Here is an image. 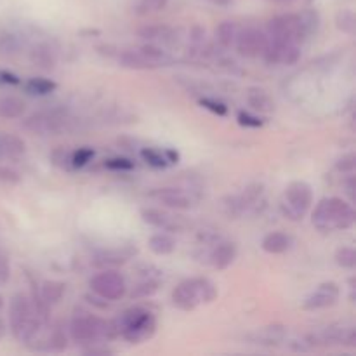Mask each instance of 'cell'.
Instances as JSON below:
<instances>
[{
    "label": "cell",
    "mask_w": 356,
    "mask_h": 356,
    "mask_svg": "<svg viewBox=\"0 0 356 356\" xmlns=\"http://www.w3.org/2000/svg\"><path fill=\"white\" fill-rule=\"evenodd\" d=\"M287 339V329L284 325H270L250 334V341L259 346H278Z\"/></svg>",
    "instance_id": "obj_17"
},
{
    "label": "cell",
    "mask_w": 356,
    "mask_h": 356,
    "mask_svg": "<svg viewBox=\"0 0 356 356\" xmlns=\"http://www.w3.org/2000/svg\"><path fill=\"white\" fill-rule=\"evenodd\" d=\"M3 308V299H2V296H0V309Z\"/></svg>",
    "instance_id": "obj_50"
},
{
    "label": "cell",
    "mask_w": 356,
    "mask_h": 356,
    "mask_svg": "<svg viewBox=\"0 0 356 356\" xmlns=\"http://www.w3.org/2000/svg\"><path fill=\"white\" fill-rule=\"evenodd\" d=\"M10 278V266L6 254L0 250V285H6Z\"/></svg>",
    "instance_id": "obj_43"
},
{
    "label": "cell",
    "mask_w": 356,
    "mask_h": 356,
    "mask_svg": "<svg viewBox=\"0 0 356 356\" xmlns=\"http://www.w3.org/2000/svg\"><path fill=\"white\" fill-rule=\"evenodd\" d=\"M268 44V37L257 28H243L236 35V51L240 56H245V58H256V56L263 54L264 47Z\"/></svg>",
    "instance_id": "obj_12"
},
{
    "label": "cell",
    "mask_w": 356,
    "mask_h": 356,
    "mask_svg": "<svg viewBox=\"0 0 356 356\" xmlns=\"http://www.w3.org/2000/svg\"><path fill=\"white\" fill-rule=\"evenodd\" d=\"M56 89H58L56 82L47 79H31L26 83V90L35 96H47V94L54 92Z\"/></svg>",
    "instance_id": "obj_32"
},
{
    "label": "cell",
    "mask_w": 356,
    "mask_h": 356,
    "mask_svg": "<svg viewBox=\"0 0 356 356\" xmlns=\"http://www.w3.org/2000/svg\"><path fill=\"white\" fill-rule=\"evenodd\" d=\"M353 190H355V177L351 176L350 179L346 181V193L350 195L351 200H355V191H353Z\"/></svg>",
    "instance_id": "obj_46"
},
{
    "label": "cell",
    "mask_w": 356,
    "mask_h": 356,
    "mask_svg": "<svg viewBox=\"0 0 356 356\" xmlns=\"http://www.w3.org/2000/svg\"><path fill=\"white\" fill-rule=\"evenodd\" d=\"M139 52H141V54H145L146 58H148L149 61L156 66V68H159V66L167 65V63H170L169 54H167L162 47H159L156 44H153V42H148V44L141 45V47H139Z\"/></svg>",
    "instance_id": "obj_29"
},
{
    "label": "cell",
    "mask_w": 356,
    "mask_h": 356,
    "mask_svg": "<svg viewBox=\"0 0 356 356\" xmlns=\"http://www.w3.org/2000/svg\"><path fill=\"white\" fill-rule=\"evenodd\" d=\"M0 183L2 184H16L19 183V174L9 167H0Z\"/></svg>",
    "instance_id": "obj_42"
},
{
    "label": "cell",
    "mask_w": 356,
    "mask_h": 356,
    "mask_svg": "<svg viewBox=\"0 0 356 356\" xmlns=\"http://www.w3.org/2000/svg\"><path fill=\"white\" fill-rule=\"evenodd\" d=\"M174 35L176 30L167 24H146V26L139 28V37H143L145 40L153 42H174Z\"/></svg>",
    "instance_id": "obj_21"
},
{
    "label": "cell",
    "mask_w": 356,
    "mask_h": 356,
    "mask_svg": "<svg viewBox=\"0 0 356 356\" xmlns=\"http://www.w3.org/2000/svg\"><path fill=\"white\" fill-rule=\"evenodd\" d=\"M149 198L162 204L163 207L174 209V211H188L195 205L193 197L177 188H156V190L149 191Z\"/></svg>",
    "instance_id": "obj_13"
},
{
    "label": "cell",
    "mask_w": 356,
    "mask_h": 356,
    "mask_svg": "<svg viewBox=\"0 0 356 356\" xmlns=\"http://www.w3.org/2000/svg\"><path fill=\"white\" fill-rule=\"evenodd\" d=\"M209 2L216 3V6H229V3H233V0H209Z\"/></svg>",
    "instance_id": "obj_47"
},
{
    "label": "cell",
    "mask_w": 356,
    "mask_h": 356,
    "mask_svg": "<svg viewBox=\"0 0 356 356\" xmlns=\"http://www.w3.org/2000/svg\"><path fill=\"white\" fill-rule=\"evenodd\" d=\"M261 56H263L268 65L291 66L301 59V49H299V44L277 40V38H268V44Z\"/></svg>",
    "instance_id": "obj_11"
},
{
    "label": "cell",
    "mask_w": 356,
    "mask_h": 356,
    "mask_svg": "<svg viewBox=\"0 0 356 356\" xmlns=\"http://www.w3.org/2000/svg\"><path fill=\"white\" fill-rule=\"evenodd\" d=\"M337 170H341V172H353L355 167H356V156L353 153H350V155H344L343 159L337 160L336 163Z\"/></svg>",
    "instance_id": "obj_40"
},
{
    "label": "cell",
    "mask_w": 356,
    "mask_h": 356,
    "mask_svg": "<svg viewBox=\"0 0 356 356\" xmlns=\"http://www.w3.org/2000/svg\"><path fill=\"white\" fill-rule=\"evenodd\" d=\"M218 298V289L209 278L195 277L181 282L172 291V305L181 312H191Z\"/></svg>",
    "instance_id": "obj_5"
},
{
    "label": "cell",
    "mask_w": 356,
    "mask_h": 356,
    "mask_svg": "<svg viewBox=\"0 0 356 356\" xmlns=\"http://www.w3.org/2000/svg\"><path fill=\"white\" fill-rule=\"evenodd\" d=\"M236 256H238V249H236L235 243L222 240V242H216L214 249L209 254V261H211L214 270L221 271L232 266L235 263Z\"/></svg>",
    "instance_id": "obj_16"
},
{
    "label": "cell",
    "mask_w": 356,
    "mask_h": 356,
    "mask_svg": "<svg viewBox=\"0 0 356 356\" xmlns=\"http://www.w3.org/2000/svg\"><path fill=\"white\" fill-rule=\"evenodd\" d=\"M141 159L145 160L148 165L155 167V169H163V167L169 165L165 155H163L162 152H159V149H155V148H143L141 149Z\"/></svg>",
    "instance_id": "obj_33"
},
{
    "label": "cell",
    "mask_w": 356,
    "mask_h": 356,
    "mask_svg": "<svg viewBox=\"0 0 356 356\" xmlns=\"http://www.w3.org/2000/svg\"><path fill=\"white\" fill-rule=\"evenodd\" d=\"M65 291H66V285L63 284V282L47 280V282H44L40 287V299L47 306L58 305V302L61 301Z\"/></svg>",
    "instance_id": "obj_27"
},
{
    "label": "cell",
    "mask_w": 356,
    "mask_h": 356,
    "mask_svg": "<svg viewBox=\"0 0 356 356\" xmlns=\"http://www.w3.org/2000/svg\"><path fill=\"white\" fill-rule=\"evenodd\" d=\"M3 334H6V325H3V322L0 320V337H2Z\"/></svg>",
    "instance_id": "obj_48"
},
{
    "label": "cell",
    "mask_w": 356,
    "mask_h": 356,
    "mask_svg": "<svg viewBox=\"0 0 356 356\" xmlns=\"http://www.w3.org/2000/svg\"><path fill=\"white\" fill-rule=\"evenodd\" d=\"M148 247L156 256H169L176 249V240L167 233H155L153 236H149Z\"/></svg>",
    "instance_id": "obj_24"
},
{
    "label": "cell",
    "mask_w": 356,
    "mask_h": 356,
    "mask_svg": "<svg viewBox=\"0 0 356 356\" xmlns=\"http://www.w3.org/2000/svg\"><path fill=\"white\" fill-rule=\"evenodd\" d=\"M129 257H131V254H122L120 250H101L99 254L94 256L92 264L101 270H113V268L127 263Z\"/></svg>",
    "instance_id": "obj_22"
},
{
    "label": "cell",
    "mask_w": 356,
    "mask_h": 356,
    "mask_svg": "<svg viewBox=\"0 0 356 356\" xmlns=\"http://www.w3.org/2000/svg\"><path fill=\"white\" fill-rule=\"evenodd\" d=\"M44 322H47V318L38 315L33 302L26 296H14L9 306V327L13 336L19 343L30 344V341L33 339Z\"/></svg>",
    "instance_id": "obj_1"
},
{
    "label": "cell",
    "mask_w": 356,
    "mask_h": 356,
    "mask_svg": "<svg viewBox=\"0 0 356 356\" xmlns=\"http://www.w3.org/2000/svg\"><path fill=\"white\" fill-rule=\"evenodd\" d=\"M355 225V211L343 198L330 197L318 202L313 212V226L318 232H344Z\"/></svg>",
    "instance_id": "obj_2"
},
{
    "label": "cell",
    "mask_w": 356,
    "mask_h": 356,
    "mask_svg": "<svg viewBox=\"0 0 356 356\" xmlns=\"http://www.w3.org/2000/svg\"><path fill=\"white\" fill-rule=\"evenodd\" d=\"M273 2H280V3H285V2H292V0H273Z\"/></svg>",
    "instance_id": "obj_49"
},
{
    "label": "cell",
    "mask_w": 356,
    "mask_h": 356,
    "mask_svg": "<svg viewBox=\"0 0 356 356\" xmlns=\"http://www.w3.org/2000/svg\"><path fill=\"white\" fill-rule=\"evenodd\" d=\"M141 218L146 225L153 226V228L163 229V232H181L184 228V222L181 218H174V216L167 214V212L159 211V209H143Z\"/></svg>",
    "instance_id": "obj_15"
},
{
    "label": "cell",
    "mask_w": 356,
    "mask_h": 356,
    "mask_svg": "<svg viewBox=\"0 0 356 356\" xmlns=\"http://www.w3.org/2000/svg\"><path fill=\"white\" fill-rule=\"evenodd\" d=\"M313 204V190L305 181H294L289 184L282 198V214L291 221H299L305 218Z\"/></svg>",
    "instance_id": "obj_6"
},
{
    "label": "cell",
    "mask_w": 356,
    "mask_h": 356,
    "mask_svg": "<svg viewBox=\"0 0 356 356\" xmlns=\"http://www.w3.org/2000/svg\"><path fill=\"white\" fill-rule=\"evenodd\" d=\"M159 285H160L159 278H152V277L145 278V280L139 282L138 285H134V289H132L131 292V298L132 299L149 298V296H153L156 291H159Z\"/></svg>",
    "instance_id": "obj_30"
},
{
    "label": "cell",
    "mask_w": 356,
    "mask_h": 356,
    "mask_svg": "<svg viewBox=\"0 0 356 356\" xmlns=\"http://www.w3.org/2000/svg\"><path fill=\"white\" fill-rule=\"evenodd\" d=\"M238 124L243 125V127L257 129V127H261V125H263V120H261L259 117H254V115L242 111V113H238Z\"/></svg>",
    "instance_id": "obj_41"
},
{
    "label": "cell",
    "mask_w": 356,
    "mask_h": 356,
    "mask_svg": "<svg viewBox=\"0 0 356 356\" xmlns=\"http://www.w3.org/2000/svg\"><path fill=\"white\" fill-rule=\"evenodd\" d=\"M94 159V149L92 148H80L79 152L72 153V165L73 169H82L86 167L90 160Z\"/></svg>",
    "instance_id": "obj_36"
},
{
    "label": "cell",
    "mask_w": 356,
    "mask_h": 356,
    "mask_svg": "<svg viewBox=\"0 0 356 356\" xmlns=\"http://www.w3.org/2000/svg\"><path fill=\"white\" fill-rule=\"evenodd\" d=\"M26 104L16 96L0 97V117L2 118H19L23 117Z\"/></svg>",
    "instance_id": "obj_26"
},
{
    "label": "cell",
    "mask_w": 356,
    "mask_h": 356,
    "mask_svg": "<svg viewBox=\"0 0 356 356\" xmlns=\"http://www.w3.org/2000/svg\"><path fill=\"white\" fill-rule=\"evenodd\" d=\"M240 28L238 24L233 21H222L218 28H216V40L222 49H229L235 45L236 35H238Z\"/></svg>",
    "instance_id": "obj_25"
},
{
    "label": "cell",
    "mask_w": 356,
    "mask_h": 356,
    "mask_svg": "<svg viewBox=\"0 0 356 356\" xmlns=\"http://www.w3.org/2000/svg\"><path fill=\"white\" fill-rule=\"evenodd\" d=\"M247 101H249L250 108L261 111V113H271L275 110V101L263 90H250Z\"/></svg>",
    "instance_id": "obj_28"
},
{
    "label": "cell",
    "mask_w": 356,
    "mask_h": 356,
    "mask_svg": "<svg viewBox=\"0 0 356 356\" xmlns=\"http://www.w3.org/2000/svg\"><path fill=\"white\" fill-rule=\"evenodd\" d=\"M163 155H165L167 162H169V163L179 162V153L174 152V149H165V152H163Z\"/></svg>",
    "instance_id": "obj_45"
},
{
    "label": "cell",
    "mask_w": 356,
    "mask_h": 356,
    "mask_svg": "<svg viewBox=\"0 0 356 356\" xmlns=\"http://www.w3.org/2000/svg\"><path fill=\"white\" fill-rule=\"evenodd\" d=\"M118 336L124 337L131 344H141L152 339L156 330V320L148 309L129 308L118 318L113 320Z\"/></svg>",
    "instance_id": "obj_3"
},
{
    "label": "cell",
    "mask_w": 356,
    "mask_h": 356,
    "mask_svg": "<svg viewBox=\"0 0 356 356\" xmlns=\"http://www.w3.org/2000/svg\"><path fill=\"white\" fill-rule=\"evenodd\" d=\"M17 83H19V79L14 73L0 70V86H17Z\"/></svg>",
    "instance_id": "obj_44"
},
{
    "label": "cell",
    "mask_w": 356,
    "mask_h": 356,
    "mask_svg": "<svg viewBox=\"0 0 356 356\" xmlns=\"http://www.w3.org/2000/svg\"><path fill=\"white\" fill-rule=\"evenodd\" d=\"M72 120L65 111L52 110V111H38V113L30 115L23 122L24 129L38 136H58L63 132L70 131Z\"/></svg>",
    "instance_id": "obj_8"
},
{
    "label": "cell",
    "mask_w": 356,
    "mask_h": 356,
    "mask_svg": "<svg viewBox=\"0 0 356 356\" xmlns=\"http://www.w3.org/2000/svg\"><path fill=\"white\" fill-rule=\"evenodd\" d=\"M104 167L110 170H132L134 169V162L129 159H120V156H117V159H110L104 162Z\"/></svg>",
    "instance_id": "obj_39"
},
{
    "label": "cell",
    "mask_w": 356,
    "mask_h": 356,
    "mask_svg": "<svg viewBox=\"0 0 356 356\" xmlns=\"http://www.w3.org/2000/svg\"><path fill=\"white\" fill-rule=\"evenodd\" d=\"M200 104L204 108H207L209 111H212V113L219 115V117H225V115L228 113V106H226L225 103H221V101L209 99V97H202Z\"/></svg>",
    "instance_id": "obj_37"
},
{
    "label": "cell",
    "mask_w": 356,
    "mask_h": 356,
    "mask_svg": "<svg viewBox=\"0 0 356 356\" xmlns=\"http://www.w3.org/2000/svg\"><path fill=\"white\" fill-rule=\"evenodd\" d=\"M118 61H120V65L124 66V68H129V70L156 68V66L153 65V63L149 61L145 54H141V52H139V49L138 51H124L120 56H118Z\"/></svg>",
    "instance_id": "obj_23"
},
{
    "label": "cell",
    "mask_w": 356,
    "mask_h": 356,
    "mask_svg": "<svg viewBox=\"0 0 356 356\" xmlns=\"http://www.w3.org/2000/svg\"><path fill=\"white\" fill-rule=\"evenodd\" d=\"M259 205H264V188L261 184H250L242 193L226 198L222 202V211L229 218H242L259 211Z\"/></svg>",
    "instance_id": "obj_9"
},
{
    "label": "cell",
    "mask_w": 356,
    "mask_h": 356,
    "mask_svg": "<svg viewBox=\"0 0 356 356\" xmlns=\"http://www.w3.org/2000/svg\"><path fill=\"white\" fill-rule=\"evenodd\" d=\"M336 263L341 268H348V270H353L356 266V250L353 247H343L336 252Z\"/></svg>",
    "instance_id": "obj_34"
},
{
    "label": "cell",
    "mask_w": 356,
    "mask_h": 356,
    "mask_svg": "<svg viewBox=\"0 0 356 356\" xmlns=\"http://www.w3.org/2000/svg\"><path fill=\"white\" fill-rule=\"evenodd\" d=\"M70 336L79 344H103L118 337V332L113 322H108L90 313H82L70 323Z\"/></svg>",
    "instance_id": "obj_4"
},
{
    "label": "cell",
    "mask_w": 356,
    "mask_h": 356,
    "mask_svg": "<svg viewBox=\"0 0 356 356\" xmlns=\"http://www.w3.org/2000/svg\"><path fill=\"white\" fill-rule=\"evenodd\" d=\"M292 243H294V240H292V236L287 235V233L271 232L264 236L263 242H261V247H263L264 252L268 254H284L287 252V250H291Z\"/></svg>",
    "instance_id": "obj_18"
},
{
    "label": "cell",
    "mask_w": 356,
    "mask_h": 356,
    "mask_svg": "<svg viewBox=\"0 0 356 356\" xmlns=\"http://www.w3.org/2000/svg\"><path fill=\"white\" fill-rule=\"evenodd\" d=\"M337 28L346 33H353L355 31V13L351 9H343L337 14Z\"/></svg>",
    "instance_id": "obj_35"
},
{
    "label": "cell",
    "mask_w": 356,
    "mask_h": 356,
    "mask_svg": "<svg viewBox=\"0 0 356 356\" xmlns=\"http://www.w3.org/2000/svg\"><path fill=\"white\" fill-rule=\"evenodd\" d=\"M30 59L35 66L42 70H52L56 66V61H58V56H56V51L49 44H37L30 52Z\"/></svg>",
    "instance_id": "obj_20"
},
{
    "label": "cell",
    "mask_w": 356,
    "mask_h": 356,
    "mask_svg": "<svg viewBox=\"0 0 356 356\" xmlns=\"http://www.w3.org/2000/svg\"><path fill=\"white\" fill-rule=\"evenodd\" d=\"M89 285L90 291L103 301H118L127 292L125 278L115 270H103L101 273L94 275Z\"/></svg>",
    "instance_id": "obj_10"
},
{
    "label": "cell",
    "mask_w": 356,
    "mask_h": 356,
    "mask_svg": "<svg viewBox=\"0 0 356 356\" xmlns=\"http://www.w3.org/2000/svg\"><path fill=\"white\" fill-rule=\"evenodd\" d=\"M268 33H270V38L301 44L308 37L309 31L302 19V14H280L268 21Z\"/></svg>",
    "instance_id": "obj_7"
},
{
    "label": "cell",
    "mask_w": 356,
    "mask_h": 356,
    "mask_svg": "<svg viewBox=\"0 0 356 356\" xmlns=\"http://www.w3.org/2000/svg\"><path fill=\"white\" fill-rule=\"evenodd\" d=\"M339 285L334 284V282H325V284L318 285L316 291H313L312 294L306 298L305 301V309L309 312H316V309H325L330 306L336 305L339 301Z\"/></svg>",
    "instance_id": "obj_14"
},
{
    "label": "cell",
    "mask_w": 356,
    "mask_h": 356,
    "mask_svg": "<svg viewBox=\"0 0 356 356\" xmlns=\"http://www.w3.org/2000/svg\"><path fill=\"white\" fill-rule=\"evenodd\" d=\"M26 152V146L24 141L17 136L6 134V132H0V160L3 159H19Z\"/></svg>",
    "instance_id": "obj_19"
},
{
    "label": "cell",
    "mask_w": 356,
    "mask_h": 356,
    "mask_svg": "<svg viewBox=\"0 0 356 356\" xmlns=\"http://www.w3.org/2000/svg\"><path fill=\"white\" fill-rule=\"evenodd\" d=\"M52 162H54L56 165L63 167V169H73L72 153H70L68 149H56V152L52 153Z\"/></svg>",
    "instance_id": "obj_38"
},
{
    "label": "cell",
    "mask_w": 356,
    "mask_h": 356,
    "mask_svg": "<svg viewBox=\"0 0 356 356\" xmlns=\"http://www.w3.org/2000/svg\"><path fill=\"white\" fill-rule=\"evenodd\" d=\"M169 3V0H136L134 13L139 16H148V14H155L163 10Z\"/></svg>",
    "instance_id": "obj_31"
}]
</instances>
